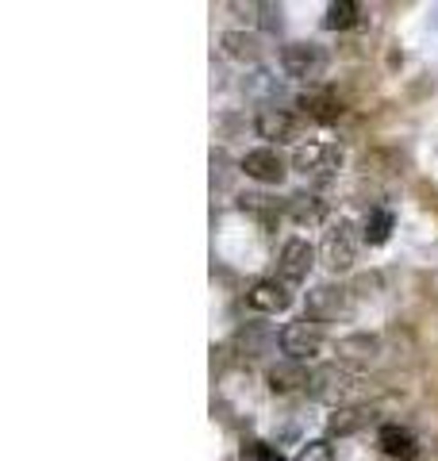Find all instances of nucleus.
Instances as JSON below:
<instances>
[{
  "label": "nucleus",
  "instance_id": "f257e3e1",
  "mask_svg": "<svg viewBox=\"0 0 438 461\" xmlns=\"http://www.w3.org/2000/svg\"><path fill=\"white\" fill-rule=\"evenodd\" d=\"M281 66H285V74L296 81H316V77H323V69H327V50H323L319 42H289V47L281 50Z\"/></svg>",
  "mask_w": 438,
  "mask_h": 461
},
{
  "label": "nucleus",
  "instance_id": "f03ea898",
  "mask_svg": "<svg viewBox=\"0 0 438 461\" xmlns=\"http://www.w3.org/2000/svg\"><path fill=\"white\" fill-rule=\"evenodd\" d=\"M354 258H358V235L346 220H338L327 235H323V262H327L335 273H346L354 266Z\"/></svg>",
  "mask_w": 438,
  "mask_h": 461
},
{
  "label": "nucleus",
  "instance_id": "7ed1b4c3",
  "mask_svg": "<svg viewBox=\"0 0 438 461\" xmlns=\"http://www.w3.org/2000/svg\"><path fill=\"white\" fill-rule=\"evenodd\" d=\"M277 346H281V354H289L292 362H308V357H316L323 350V335H319V327L316 323H289V327H281V335H277Z\"/></svg>",
  "mask_w": 438,
  "mask_h": 461
},
{
  "label": "nucleus",
  "instance_id": "20e7f679",
  "mask_svg": "<svg viewBox=\"0 0 438 461\" xmlns=\"http://www.w3.org/2000/svg\"><path fill=\"white\" fill-rule=\"evenodd\" d=\"M350 312V288L343 285H319L308 293V315L316 323H335Z\"/></svg>",
  "mask_w": 438,
  "mask_h": 461
},
{
  "label": "nucleus",
  "instance_id": "39448f33",
  "mask_svg": "<svg viewBox=\"0 0 438 461\" xmlns=\"http://www.w3.org/2000/svg\"><path fill=\"white\" fill-rule=\"evenodd\" d=\"M312 266H316V247L308 239H289L281 247V258H277L281 281H304L312 273Z\"/></svg>",
  "mask_w": 438,
  "mask_h": 461
},
{
  "label": "nucleus",
  "instance_id": "423d86ee",
  "mask_svg": "<svg viewBox=\"0 0 438 461\" xmlns=\"http://www.w3.org/2000/svg\"><path fill=\"white\" fill-rule=\"evenodd\" d=\"M243 173L254 177V181H262V185H281L285 181V173H289V166L273 147H258V150H250L243 158Z\"/></svg>",
  "mask_w": 438,
  "mask_h": 461
},
{
  "label": "nucleus",
  "instance_id": "0eeeda50",
  "mask_svg": "<svg viewBox=\"0 0 438 461\" xmlns=\"http://www.w3.org/2000/svg\"><path fill=\"white\" fill-rule=\"evenodd\" d=\"M350 388H354V377L343 369V366H319L308 381V393L316 400H343Z\"/></svg>",
  "mask_w": 438,
  "mask_h": 461
},
{
  "label": "nucleus",
  "instance_id": "6e6552de",
  "mask_svg": "<svg viewBox=\"0 0 438 461\" xmlns=\"http://www.w3.org/2000/svg\"><path fill=\"white\" fill-rule=\"evenodd\" d=\"M246 304L254 312H265V315H277L292 304V293H289V281H258L250 285L246 293Z\"/></svg>",
  "mask_w": 438,
  "mask_h": 461
},
{
  "label": "nucleus",
  "instance_id": "1a4fd4ad",
  "mask_svg": "<svg viewBox=\"0 0 438 461\" xmlns=\"http://www.w3.org/2000/svg\"><path fill=\"white\" fill-rule=\"evenodd\" d=\"M308 381H312V373L304 369V362H292V357L270 366V373H265V384H270V393H277V396L300 393V388H308Z\"/></svg>",
  "mask_w": 438,
  "mask_h": 461
},
{
  "label": "nucleus",
  "instance_id": "9d476101",
  "mask_svg": "<svg viewBox=\"0 0 438 461\" xmlns=\"http://www.w3.org/2000/svg\"><path fill=\"white\" fill-rule=\"evenodd\" d=\"M335 354H338V362L370 366V362H377V354H380V339H377V335H370V330H358V335L338 339Z\"/></svg>",
  "mask_w": 438,
  "mask_h": 461
},
{
  "label": "nucleus",
  "instance_id": "9b49d317",
  "mask_svg": "<svg viewBox=\"0 0 438 461\" xmlns=\"http://www.w3.org/2000/svg\"><path fill=\"white\" fill-rule=\"evenodd\" d=\"M254 131L270 142H289L296 135V120L285 108H262L258 120H254Z\"/></svg>",
  "mask_w": 438,
  "mask_h": 461
},
{
  "label": "nucleus",
  "instance_id": "f8f14e48",
  "mask_svg": "<svg viewBox=\"0 0 438 461\" xmlns=\"http://www.w3.org/2000/svg\"><path fill=\"white\" fill-rule=\"evenodd\" d=\"M377 446L385 450L389 457H397V461H412L419 454V446L412 438V430H404L397 423H389V427H380V435H377Z\"/></svg>",
  "mask_w": 438,
  "mask_h": 461
},
{
  "label": "nucleus",
  "instance_id": "ddd939ff",
  "mask_svg": "<svg viewBox=\"0 0 438 461\" xmlns=\"http://www.w3.org/2000/svg\"><path fill=\"white\" fill-rule=\"evenodd\" d=\"M219 47H223L228 58H235V62H258L262 58V42H258V35H250V32H223Z\"/></svg>",
  "mask_w": 438,
  "mask_h": 461
},
{
  "label": "nucleus",
  "instance_id": "4468645a",
  "mask_svg": "<svg viewBox=\"0 0 438 461\" xmlns=\"http://www.w3.org/2000/svg\"><path fill=\"white\" fill-rule=\"evenodd\" d=\"M335 158H343L335 147H327V142H308V147L296 150V169L300 173H319V169H331Z\"/></svg>",
  "mask_w": 438,
  "mask_h": 461
},
{
  "label": "nucleus",
  "instance_id": "2eb2a0df",
  "mask_svg": "<svg viewBox=\"0 0 438 461\" xmlns=\"http://www.w3.org/2000/svg\"><path fill=\"white\" fill-rule=\"evenodd\" d=\"M300 108L319 123H331V120L343 115V104H338L335 93H308V96H300Z\"/></svg>",
  "mask_w": 438,
  "mask_h": 461
},
{
  "label": "nucleus",
  "instance_id": "dca6fc26",
  "mask_svg": "<svg viewBox=\"0 0 438 461\" xmlns=\"http://www.w3.org/2000/svg\"><path fill=\"white\" fill-rule=\"evenodd\" d=\"M270 330H265L262 323H243V327H238L235 330V346H238V350H243L246 357H258V354H265V350H270Z\"/></svg>",
  "mask_w": 438,
  "mask_h": 461
},
{
  "label": "nucleus",
  "instance_id": "f3484780",
  "mask_svg": "<svg viewBox=\"0 0 438 461\" xmlns=\"http://www.w3.org/2000/svg\"><path fill=\"white\" fill-rule=\"evenodd\" d=\"M365 420H370V408H335V415L327 420V430L331 435H354L358 427H365Z\"/></svg>",
  "mask_w": 438,
  "mask_h": 461
},
{
  "label": "nucleus",
  "instance_id": "a211bd4d",
  "mask_svg": "<svg viewBox=\"0 0 438 461\" xmlns=\"http://www.w3.org/2000/svg\"><path fill=\"white\" fill-rule=\"evenodd\" d=\"M331 27V32H346V27L358 23V5H350V0H335V5H327V20H323Z\"/></svg>",
  "mask_w": 438,
  "mask_h": 461
},
{
  "label": "nucleus",
  "instance_id": "6ab92c4d",
  "mask_svg": "<svg viewBox=\"0 0 438 461\" xmlns=\"http://www.w3.org/2000/svg\"><path fill=\"white\" fill-rule=\"evenodd\" d=\"M389 230H392V215L389 212H373L370 220H365V242H370V247H380V242L389 239Z\"/></svg>",
  "mask_w": 438,
  "mask_h": 461
},
{
  "label": "nucleus",
  "instance_id": "aec40b11",
  "mask_svg": "<svg viewBox=\"0 0 438 461\" xmlns=\"http://www.w3.org/2000/svg\"><path fill=\"white\" fill-rule=\"evenodd\" d=\"M292 215L300 223H316L319 215H323V204H319L316 196H292Z\"/></svg>",
  "mask_w": 438,
  "mask_h": 461
},
{
  "label": "nucleus",
  "instance_id": "412c9836",
  "mask_svg": "<svg viewBox=\"0 0 438 461\" xmlns=\"http://www.w3.org/2000/svg\"><path fill=\"white\" fill-rule=\"evenodd\" d=\"M238 461H285V457H281V450L270 446V442H246L243 454H238Z\"/></svg>",
  "mask_w": 438,
  "mask_h": 461
},
{
  "label": "nucleus",
  "instance_id": "4be33fe9",
  "mask_svg": "<svg viewBox=\"0 0 438 461\" xmlns=\"http://www.w3.org/2000/svg\"><path fill=\"white\" fill-rule=\"evenodd\" d=\"M296 461H335V454H331L327 442H308L304 450L296 454Z\"/></svg>",
  "mask_w": 438,
  "mask_h": 461
},
{
  "label": "nucleus",
  "instance_id": "5701e85b",
  "mask_svg": "<svg viewBox=\"0 0 438 461\" xmlns=\"http://www.w3.org/2000/svg\"><path fill=\"white\" fill-rule=\"evenodd\" d=\"M377 285H380L377 273H365V277H358V281H354V293H358V296H370Z\"/></svg>",
  "mask_w": 438,
  "mask_h": 461
},
{
  "label": "nucleus",
  "instance_id": "b1692460",
  "mask_svg": "<svg viewBox=\"0 0 438 461\" xmlns=\"http://www.w3.org/2000/svg\"><path fill=\"white\" fill-rule=\"evenodd\" d=\"M262 23L270 27V32H277V27H281V8H273V5H262Z\"/></svg>",
  "mask_w": 438,
  "mask_h": 461
}]
</instances>
